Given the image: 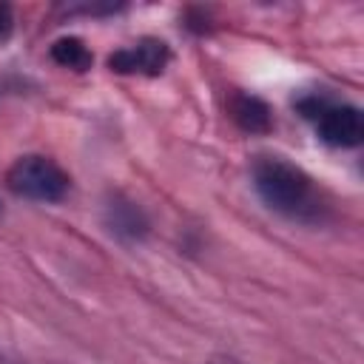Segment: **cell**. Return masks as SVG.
I'll list each match as a JSON object with an SVG mask.
<instances>
[{
    "mask_svg": "<svg viewBox=\"0 0 364 364\" xmlns=\"http://www.w3.org/2000/svg\"><path fill=\"white\" fill-rule=\"evenodd\" d=\"M11 28H14V17H11V9L6 3H0V43H6L11 37Z\"/></svg>",
    "mask_w": 364,
    "mask_h": 364,
    "instance_id": "8",
    "label": "cell"
},
{
    "mask_svg": "<svg viewBox=\"0 0 364 364\" xmlns=\"http://www.w3.org/2000/svg\"><path fill=\"white\" fill-rule=\"evenodd\" d=\"M6 185L14 196L31 199V202H60L65 199L71 179L51 156L23 154L11 162L6 173Z\"/></svg>",
    "mask_w": 364,
    "mask_h": 364,
    "instance_id": "3",
    "label": "cell"
},
{
    "mask_svg": "<svg viewBox=\"0 0 364 364\" xmlns=\"http://www.w3.org/2000/svg\"><path fill=\"white\" fill-rule=\"evenodd\" d=\"M171 48L159 37H142L134 46L117 48L108 57V68L117 74H139V77H156L168 68Z\"/></svg>",
    "mask_w": 364,
    "mask_h": 364,
    "instance_id": "4",
    "label": "cell"
},
{
    "mask_svg": "<svg viewBox=\"0 0 364 364\" xmlns=\"http://www.w3.org/2000/svg\"><path fill=\"white\" fill-rule=\"evenodd\" d=\"M208 364H245V361H239L236 355H228V353H216V355H210Z\"/></svg>",
    "mask_w": 364,
    "mask_h": 364,
    "instance_id": "9",
    "label": "cell"
},
{
    "mask_svg": "<svg viewBox=\"0 0 364 364\" xmlns=\"http://www.w3.org/2000/svg\"><path fill=\"white\" fill-rule=\"evenodd\" d=\"M51 60L57 65H63V68H71V71H85L94 63L88 46L80 37H60V40H54L51 43Z\"/></svg>",
    "mask_w": 364,
    "mask_h": 364,
    "instance_id": "7",
    "label": "cell"
},
{
    "mask_svg": "<svg viewBox=\"0 0 364 364\" xmlns=\"http://www.w3.org/2000/svg\"><path fill=\"white\" fill-rule=\"evenodd\" d=\"M250 179L259 199L287 219L321 222L327 213L316 179L284 156H256L250 165Z\"/></svg>",
    "mask_w": 364,
    "mask_h": 364,
    "instance_id": "1",
    "label": "cell"
},
{
    "mask_svg": "<svg viewBox=\"0 0 364 364\" xmlns=\"http://www.w3.org/2000/svg\"><path fill=\"white\" fill-rule=\"evenodd\" d=\"M230 117L233 122L247 134H264L273 125L270 105L253 94H233L230 100Z\"/></svg>",
    "mask_w": 364,
    "mask_h": 364,
    "instance_id": "6",
    "label": "cell"
},
{
    "mask_svg": "<svg viewBox=\"0 0 364 364\" xmlns=\"http://www.w3.org/2000/svg\"><path fill=\"white\" fill-rule=\"evenodd\" d=\"M102 222L111 230V236H117L119 242H142L148 236V216L145 210L131 202L122 193L108 196L105 208H102Z\"/></svg>",
    "mask_w": 364,
    "mask_h": 364,
    "instance_id": "5",
    "label": "cell"
},
{
    "mask_svg": "<svg viewBox=\"0 0 364 364\" xmlns=\"http://www.w3.org/2000/svg\"><path fill=\"white\" fill-rule=\"evenodd\" d=\"M299 111L313 122L316 136L333 148H355L364 139V117L353 102H336L327 97H304L299 100Z\"/></svg>",
    "mask_w": 364,
    "mask_h": 364,
    "instance_id": "2",
    "label": "cell"
}]
</instances>
